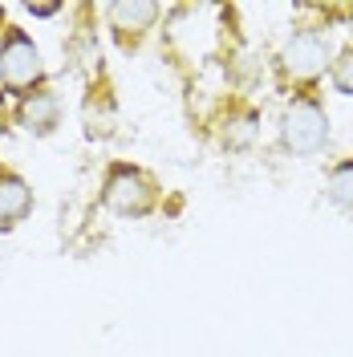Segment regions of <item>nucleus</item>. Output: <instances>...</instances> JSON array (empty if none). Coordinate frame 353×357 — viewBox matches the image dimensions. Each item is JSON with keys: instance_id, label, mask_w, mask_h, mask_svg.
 Here are the masks:
<instances>
[{"instance_id": "1", "label": "nucleus", "mask_w": 353, "mask_h": 357, "mask_svg": "<svg viewBox=\"0 0 353 357\" xmlns=\"http://www.w3.org/2000/svg\"><path fill=\"white\" fill-rule=\"evenodd\" d=\"M329 138V122L317 102H292L285 114V146L296 151V155H313L321 151Z\"/></svg>"}, {"instance_id": "2", "label": "nucleus", "mask_w": 353, "mask_h": 357, "mask_svg": "<svg viewBox=\"0 0 353 357\" xmlns=\"http://www.w3.org/2000/svg\"><path fill=\"white\" fill-rule=\"evenodd\" d=\"M0 77L8 89H29L33 82H41V53L24 33H8V41L0 49Z\"/></svg>"}, {"instance_id": "3", "label": "nucleus", "mask_w": 353, "mask_h": 357, "mask_svg": "<svg viewBox=\"0 0 353 357\" xmlns=\"http://www.w3.org/2000/svg\"><path fill=\"white\" fill-rule=\"evenodd\" d=\"M106 203H110L114 211H122V215H142L155 203V187H151V178L142 175V171L118 167L110 175V183H106Z\"/></svg>"}, {"instance_id": "4", "label": "nucleus", "mask_w": 353, "mask_h": 357, "mask_svg": "<svg viewBox=\"0 0 353 357\" xmlns=\"http://www.w3.org/2000/svg\"><path fill=\"white\" fill-rule=\"evenodd\" d=\"M329 61V45L321 33H296L285 45V69L292 77H317Z\"/></svg>"}, {"instance_id": "5", "label": "nucleus", "mask_w": 353, "mask_h": 357, "mask_svg": "<svg viewBox=\"0 0 353 357\" xmlns=\"http://www.w3.org/2000/svg\"><path fill=\"white\" fill-rule=\"evenodd\" d=\"M29 207H33L29 187H24L17 175H0V223H4V227H13L17 220L29 215Z\"/></svg>"}, {"instance_id": "6", "label": "nucleus", "mask_w": 353, "mask_h": 357, "mask_svg": "<svg viewBox=\"0 0 353 357\" xmlns=\"http://www.w3.org/2000/svg\"><path fill=\"white\" fill-rule=\"evenodd\" d=\"M21 122L29 126V130L49 134L53 126H57V98H53V93H33V98H24Z\"/></svg>"}, {"instance_id": "7", "label": "nucleus", "mask_w": 353, "mask_h": 357, "mask_svg": "<svg viewBox=\"0 0 353 357\" xmlns=\"http://www.w3.org/2000/svg\"><path fill=\"white\" fill-rule=\"evenodd\" d=\"M158 17V4H114L110 8V24L118 29V33H142L147 24Z\"/></svg>"}, {"instance_id": "8", "label": "nucleus", "mask_w": 353, "mask_h": 357, "mask_svg": "<svg viewBox=\"0 0 353 357\" xmlns=\"http://www.w3.org/2000/svg\"><path fill=\"white\" fill-rule=\"evenodd\" d=\"M329 195L333 203H341V207H350L353 211V162H341L329 178Z\"/></svg>"}, {"instance_id": "9", "label": "nucleus", "mask_w": 353, "mask_h": 357, "mask_svg": "<svg viewBox=\"0 0 353 357\" xmlns=\"http://www.w3.org/2000/svg\"><path fill=\"white\" fill-rule=\"evenodd\" d=\"M333 82H337V89L353 93V49H345V57L333 66Z\"/></svg>"}, {"instance_id": "10", "label": "nucleus", "mask_w": 353, "mask_h": 357, "mask_svg": "<svg viewBox=\"0 0 353 357\" xmlns=\"http://www.w3.org/2000/svg\"><path fill=\"white\" fill-rule=\"evenodd\" d=\"M0 126H4V110H0Z\"/></svg>"}]
</instances>
